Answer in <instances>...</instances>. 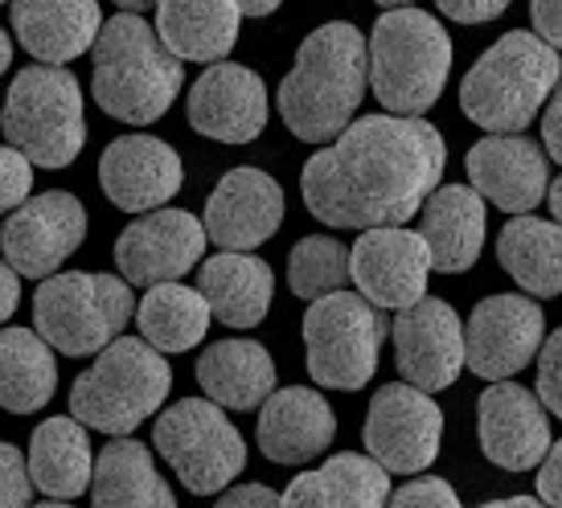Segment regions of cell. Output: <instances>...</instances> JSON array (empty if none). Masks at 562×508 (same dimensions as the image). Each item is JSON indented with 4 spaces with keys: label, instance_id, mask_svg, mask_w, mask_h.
I'll use <instances>...</instances> for the list:
<instances>
[{
    "label": "cell",
    "instance_id": "obj_15",
    "mask_svg": "<svg viewBox=\"0 0 562 508\" xmlns=\"http://www.w3.org/2000/svg\"><path fill=\"white\" fill-rule=\"evenodd\" d=\"M87 238V210L75 193H37L21 210L4 217L0 230V250L4 262L16 267L25 279H49L58 275L75 250Z\"/></svg>",
    "mask_w": 562,
    "mask_h": 508
},
{
    "label": "cell",
    "instance_id": "obj_32",
    "mask_svg": "<svg viewBox=\"0 0 562 508\" xmlns=\"http://www.w3.org/2000/svg\"><path fill=\"white\" fill-rule=\"evenodd\" d=\"M37 328H4L0 337V402L9 415H37L58 390V361Z\"/></svg>",
    "mask_w": 562,
    "mask_h": 508
},
{
    "label": "cell",
    "instance_id": "obj_19",
    "mask_svg": "<svg viewBox=\"0 0 562 508\" xmlns=\"http://www.w3.org/2000/svg\"><path fill=\"white\" fill-rule=\"evenodd\" d=\"M186 115L193 132L218 144H250L263 136L271 103H267V82L250 66L214 63L205 75L189 87Z\"/></svg>",
    "mask_w": 562,
    "mask_h": 508
},
{
    "label": "cell",
    "instance_id": "obj_24",
    "mask_svg": "<svg viewBox=\"0 0 562 508\" xmlns=\"http://www.w3.org/2000/svg\"><path fill=\"white\" fill-rule=\"evenodd\" d=\"M484 197L472 185H439L419 214V234L439 275H464L484 250Z\"/></svg>",
    "mask_w": 562,
    "mask_h": 508
},
{
    "label": "cell",
    "instance_id": "obj_10",
    "mask_svg": "<svg viewBox=\"0 0 562 508\" xmlns=\"http://www.w3.org/2000/svg\"><path fill=\"white\" fill-rule=\"evenodd\" d=\"M386 316L361 292H337L304 312L308 377L325 390H361L378 373Z\"/></svg>",
    "mask_w": 562,
    "mask_h": 508
},
{
    "label": "cell",
    "instance_id": "obj_36",
    "mask_svg": "<svg viewBox=\"0 0 562 508\" xmlns=\"http://www.w3.org/2000/svg\"><path fill=\"white\" fill-rule=\"evenodd\" d=\"M386 508H464V505H460V496H456V488L448 479L415 476L411 484H403V488L391 496Z\"/></svg>",
    "mask_w": 562,
    "mask_h": 508
},
{
    "label": "cell",
    "instance_id": "obj_30",
    "mask_svg": "<svg viewBox=\"0 0 562 508\" xmlns=\"http://www.w3.org/2000/svg\"><path fill=\"white\" fill-rule=\"evenodd\" d=\"M91 508H177V496L153 463V451L120 434L99 451L91 484Z\"/></svg>",
    "mask_w": 562,
    "mask_h": 508
},
{
    "label": "cell",
    "instance_id": "obj_14",
    "mask_svg": "<svg viewBox=\"0 0 562 508\" xmlns=\"http://www.w3.org/2000/svg\"><path fill=\"white\" fill-rule=\"evenodd\" d=\"M464 337H469V370L481 382H509L542 353L547 316L530 295H488L472 308Z\"/></svg>",
    "mask_w": 562,
    "mask_h": 508
},
{
    "label": "cell",
    "instance_id": "obj_1",
    "mask_svg": "<svg viewBox=\"0 0 562 508\" xmlns=\"http://www.w3.org/2000/svg\"><path fill=\"white\" fill-rule=\"evenodd\" d=\"M448 148L423 115H361L316 148L300 172V193L333 230H382L419 214L443 181Z\"/></svg>",
    "mask_w": 562,
    "mask_h": 508
},
{
    "label": "cell",
    "instance_id": "obj_11",
    "mask_svg": "<svg viewBox=\"0 0 562 508\" xmlns=\"http://www.w3.org/2000/svg\"><path fill=\"white\" fill-rule=\"evenodd\" d=\"M443 443V410L419 385H382L366 410V451L391 476H423Z\"/></svg>",
    "mask_w": 562,
    "mask_h": 508
},
{
    "label": "cell",
    "instance_id": "obj_46",
    "mask_svg": "<svg viewBox=\"0 0 562 508\" xmlns=\"http://www.w3.org/2000/svg\"><path fill=\"white\" fill-rule=\"evenodd\" d=\"M481 508H550L542 496H505V500H488Z\"/></svg>",
    "mask_w": 562,
    "mask_h": 508
},
{
    "label": "cell",
    "instance_id": "obj_26",
    "mask_svg": "<svg viewBox=\"0 0 562 508\" xmlns=\"http://www.w3.org/2000/svg\"><path fill=\"white\" fill-rule=\"evenodd\" d=\"M198 292L210 300L214 320L231 324V328H255L271 312L276 271L247 250H222V255L202 262Z\"/></svg>",
    "mask_w": 562,
    "mask_h": 508
},
{
    "label": "cell",
    "instance_id": "obj_31",
    "mask_svg": "<svg viewBox=\"0 0 562 508\" xmlns=\"http://www.w3.org/2000/svg\"><path fill=\"white\" fill-rule=\"evenodd\" d=\"M497 259L505 275L533 300L562 295V226L550 217L517 214L497 234Z\"/></svg>",
    "mask_w": 562,
    "mask_h": 508
},
{
    "label": "cell",
    "instance_id": "obj_38",
    "mask_svg": "<svg viewBox=\"0 0 562 508\" xmlns=\"http://www.w3.org/2000/svg\"><path fill=\"white\" fill-rule=\"evenodd\" d=\"M0 460H4V500H0V508H30V496L37 488L30 472V455H21L13 443H4Z\"/></svg>",
    "mask_w": 562,
    "mask_h": 508
},
{
    "label": "cell",
    "instance_id": "obj_18",
    "mask_svg": "<svg viewBox=\"0 0 562 508\" xmlns=\"http://www.w3.org/2000/svg\"><path fill=\"white\" fill-rule=\"evenodd\" d=\"M181 181H186V165L177 148L144 132L111 139L99 156V185L111 205L124 214L165 210L181 193Z\"/></svg>",
    "mask_w": 562,
    "mask_h": 508
},
{
    "label": "cell",
    "instance_id": "obj_22",
    "mask_svg": "<svg viewBox=\"0 0 562 508\" xmlns=\"http://www.w3.org/2000/svg\"><path fill=\"white\" fill-rule=\"evenodd\" d=\"M337 434V415L333 406L321 398V390L308 385H283L271 398L259 406V451L271 463L283 467H300V463L316 460L321 451H328Z\"/></svg>",
    "mask_w": 562,
    "mask_h": 508
},
{
    "label": "cell",
    "instance_id": "obj_37",
    "mask_svg": "<svg viewBox=\"0 0 562 508\" xmlns=\"http://www.w3.org/2000/svg\"><path fill=\"white\" fill-rule=\"evenodd\" d=\"M538 398L550 415L562 418V328L550 332V340L538 353Z\"/></svg>",
    "mask_w": 562,
    "mask_h": 508
},
{
    "label": "cell",
    "instance_id": "obj_20",
    "mask_svg": "<svg viewBox=\"0 0 562 508\" xmlns=\"http://www.w3.org/2000/svg\"><path fill=\"white\" fill-rule=\"evenodd\" d=\"M472 189L505 214H530L550 193V156L526 136H484L464 156Z\"/></svg>",
    "mask_w": 562,
    "mask_h": 508
},
{
    "label": "cell",
    "instance_id": "obj_49",
    "mask_svg": "<svg viewBox=\"0 0 562 508\" xmlns=\"http://www.w3.org/2000/svg\"><path fill=\"white\" fill-rule=\"evenodd\" d=\"M0 66H4V70L13 66V42H9V37H4V46H0Z\"/></svg>",
    "mask_w": 562,
    "mask_h": 508
},
{
    "label": "cell",
    "instance_id": "obj_8",
    "mask_svg": "<svg viewBox=\"0 0 562 508\" xmlns=\"http://www.w3.org/2000/svg\"><path fill=\"white\" fill-rule=\"evenodd\" d=\"M4 139L30 156L37 169H66L87 144L82 87L66 66H25L9 82Z\"/></svg>",
    "mask_w": 562,
    "mask_h": 508
},
{
    "label": "cell",
    "instance_id": "obj_40",
    "mask_svg": "<svg viewBox=\"0 0 562 508\" xmlns=\"http://www.w3.org/2000/svg\"><path fill=\"white\" fill-rule=\"evenodd\" d=\"M214 508H283V496L271 493L267 484H238V488H226Z\"/></svg>",
    "mask_w": 562,
    "mask_h": 508
},
{
    "label": "cell",
    "instance_id": "obj_2",
    "mask_svg": "<svg viewBox=\"0 0 562 508\" xmlns=\"http://www.w3.org/2000/svg\"><path fill=\"white\" fill-rule=\"evenodd\" d=\"M370 91V37L349 21H328L296 49L280 82V115L304 144H333L353 124Z\"/></svg>",
    "mask_w": 562,
    "mask_h": 508
},
{
    "label": "cell",
    "instance_id": "obj_50",
    "mask_svg": "<svg viewBox=\"0 0 562 508\" xmlns=\"http://www.w3.org/2000/svg\"><path fill=\"white\" fill-rule=\"evenodd\" d=\"M382 9H406V4H415V0H374Z\"/></svg>",
    "mask_w": 562,
    "mask_h": 508
},
{
    "label": "cell",
    "instance_id": "obj_16",
    "mask_svg": "<svg viewBox=\"0 0 562 508\" xmlns=\"http://www.w3.org/2000/svg\"><path fill=\"white\" fill-rule=\"evenodd\" d=\"M349 271H353V287L370 304H378L382 312H403L427 295V279L436 267L419 230L382 226V230H366L353 242Z\"/></svg>",
    "mask_w": 562,
    "mask_h": 508
},
{
    "label": "cell",
    "instance_id": "obj_17",
    "mask_svg": "<svg viewBox=\"0 0 562 508\" xmlns=\"http://www.w3.org/2000/svg\"><path fill=\"white\" fill-rule=\"evenodd\" d=\"M476 439L501 472H530L550 455V410L514 382H493L476 402Z\"/></svg>",
    "mask_w": 562,
    "mask_h": 508
},
{
    "label": "cell",
    "instance_id": "obj_44",
    "mask_svg": "<svg viewBox=\"0 0 562 508\" xmlns=\"http://www.w3.org/2000/svg\"><path fill=\"white\" fill-rule=\"evenodd\" d=\"M21 271H16V267H9V262H4V279H0V287H4V304H0V316H4V320H9V316H13L16 312V300H21Z\"/></svg>",
    "mask_w": 562,
    "mask_h": 508
},
{
    "label": "cell",
    "instance_id": "obj_48",
    "mask_svg": "<svg viewBox=\"0 0 562 508\" xmlns=\"http://www.w3.org/2000/svg\"><path fill=\"white\" fill-rule=\"evenodd\" d=\"M160 0H115L120 13H144V9H157Z\"/></svg>",
    "mask_w": 562,
    "mask_h": 508
},
{
    "label": "cell",
    "instance_id": "obj_28",
    "mask_svg": "<svg viewBox=\"0 0 562 508\" xmlns=\"http://www.w3.org/2000/svg\"><path fill=\"white\" fill-rule=\"evenodd\" d=\"M198 385L222 410H255L276 394V361L259 340H218L198 357Z\"/></svg>",
    "mask_w": 562,
    "mask_h": 508
},
{
    "label": "cell",
    "instance_id": "obj_29",
    "mask_svg": "<svg viewBox=\"0 0 562 508\" xmlns=\"http://www.w3.org/2000/svg\"><path fill=\"white\" fill-rule=\"evenodd\" d=\"M91 427L79 418H46L30 439V472L33 484L49 496V500H75L94 484L91 455Z\"/></svg>",
    "mask_w": 562,
    "mask_h": 508
},
{
    "label": "cell",
    "instance_id": "obj_33",
    "mask_svg": "<svg viewBox=\"0 0 562 508\" xmlns=\"http://www.w3.org/2000/svg\"><path fill=\"white\" fill-rule=\"evenodd\" d=\"M210 300H205L198 287H186V283H157L148 287V295L136 308V328L140 337L160 349V353H189L198 349L210 332Z\"/></svg>",
    "mask_w": 562,
    "mask_h": 508
},
{
    "label": "cell",
    "instance_id": "obj_34",
    "mask_svg": "<svg viewBox=\"0 0 562 508\" xmlns=\"http://www.w3.org/2000/svg\"><path fill=\"white\" fill-rule=\"evenodd\" d=\"M349 259H353V250L345 247V242L328 238V234H308V238H300L296 247H292L288 287H292V295L308 300V304L345 292V283L353 279Z\"/></svg>",
    "mask_w": 562,
    "mask_h": 508
},
{
    "label": "cell",
    "instance_id": "obj_42",
    "mask_svg": "<svg viewBox=\"0 0 562 508\" xmlns=\"http://www.w3.org/2000/svg\"><path fill=\"white\" fill-rule=\"evenodd\" d=\"M538 496L547 500L550 508H562V439L550 447V455L538 467Z\"/></svg>",
    "mask_w": 562,
    "mask_h": 508
},
{
    "label": "cell",
    "instance_id": "obj_39",
    "mask_svg": "<svg viewBox=\"0 0 562 508\" xmlns=\"http://www.w3.org/2000/svg\"><path fill=\"white\" fill-rule=\"evenodd\" d=\"M514 0H436V9L456 25H484V21H497Z\"/></svg>",
    "mask_w": 562,
    "mask_h": 508
},
{
    "label": "cell",
    "instance_id": "obj_9",
    "mask_svg": "<svg viewBox=\"0 0 562 508\" xmlns=\"http://www.w3.org/2000/svg\"><path fill=\"white\" fill-rule=\"evenodd\" d=\"M157 455L193 496H222L247 467V443L218 402L181 398L157 415Z\"/></svg>",
    "mask_w": 562,
    "mask_h": 508
},
{
    "label": "cell",
    "instance_id": "obj_52",
    "mask_svg": "<svg viewBox=\"0 0 562 508\" xmlns=\"http://www.w3.org/2000/svg\"><path fill=\"white\" fill-rule=\"evenodd\" d=\"M9 4H13V0H9Z\"/></svg>",
    "mask_w": 562,
    "mask_h": 508
},
{
    "label": "cell",
    "instance_id": "obj_23",
    "mask_svg": "<svg viewBox=\"0 0 562 508\" xmlns=\"http://www.w3.org/2000/svg\"><path fill=\"white\" fill-rule=\"evenodd\" d=\"M9 25L30 58L46 66H70L94 49L108 21L99 13V0H13Z\"/></svg>",
    "mask_w": 562,
    "mask_h": 508
},
{
    "label": "cell",
    "instance_id": "obj_47",
    "mask_svg": "<svg viewBox=\"0 0 562 508\" xmlns=\"http://www.w3.org/2000/svg\"><path fill=\"white\" fill-rule=\"evenodd\" d=\"M547 197H550V214H554V222L562 226V177H559V181H550Z\"/></svg>",
    "mask_w": 562,
    "mask_h": 508
},
{
    "label": "cell",
    "instance_id": "obj_5",
    "mask_svg": "<svg viewBox=\"0 0 562 508\" xmlns=\"http://www.w3.org/2000/svg\"><path fill=\"white\" fill-rule=\"evenodd\" d=\"M452 33L415 4L382 9L370 33V91L391 115H423L452 75Z\"/></svg>",
    "mask_w": 562,
    "mask_h": 508
},
{
    "label": "cell",
    "instance_id": "obj_35",
    "mask_svg": "<svg viewBox=\"0 0 562 508\" xmlns=\"http://www.w3.org/2000/svg\"><path fill=\"white\" fill-rule=\"evenodd\" d=\"M33 197V160L21 148H4L0 153V201H4V210L13 214L21 210L25 201Z\"/></svg>",
    "mask_w": 562,
    "mask_h": 508
},
{
    "label": "cell",
    "instance_id": "obj_3",
    "mask_svg": "<svg viewBox=\"0 0 562 508\" xmlns=\"http://www.w3.org/2000/svg\"><path fill=\"white\" fill-rule=\"evenodd\" d=\"M91 94L120 124H157L186 87V63L172 58L157 25L140 13H115L91 49Z\"/></svg>",
    "mask_w": 562,
    "mask_h": 508
},
{
    "label": "cell",
    "instance_id": "obj_13",
    "mask_svg": "<svg viewBox=\"0 0 562 508\" xmlns=\"http://www.w3.org/2000/svg\"><path fill=\"white\" fill-rule=\"evenodd\" d=\"M205 222L189 210H153L127 222L115 238V267L132 287L181 283L205 255Z\"/></svg>",
    "mask_w": 562,
    "mask_h": 508
},
{
    "label": "cell",
    "instance_id": "obj_4",
    "mask_svg": "<svg viewBox=\"0 0 562 508\" xmlns=\"http://www.w3.org/2000/svg\"><path fill=\"white\" fill-rule=\"evenodd\" d=\"M562 78L559 49L538 33L514 30L497 37L460 82V108L488 136H521L550 103Z\"/></svg>",
    "mask_w": 562,
    "mask_h": 508
},
{
    "label": "cell",
    "instance_id": "obj_25",
    "mask_svg": "<svg viewBox=\"0 0 562 508\" xmlns=\"http://www.w3.org/2000/svg\"><path fill=\"white\" fill-rule=\"evenodd\" d=\"M391 505V472L374 455H328L321 467L300 472L283 508H386Z\"/></svg>",
    "mask_w": 562,
    "mask_h": 508
},
{
    "label": "cell",
    "instance_id": "obj_51",
    "mask_svg": "<svg viewBox=\"0 0 562 508\" xmlns=\"http://www.w3.org/2000/svg\"><path fill=\"white\" fill-rule=\"evenodd\" d=\"M33 508H70L66 500H46V505H33Z\"/></svg>",
    "mask_w": 562,
    "mask_h": 508
},
{
    "label": "cell",
    "instance_id": "obj_12",
    "mask_svg": "<svg viewBox=\"0 0 562 508\" xmlns=\"http://www.w3.org/2000/svg\"><path fill=\"white\" fill-rule=\"evenodd\" d=\"M394 361L406 385H419L423 394H439L456 385V377L469 365V337L464 320L456 316L448 300L423 295L419 304H411L394 316Z\"/></svg>",
    "mask_w": 562,
    "mask_h": 508
},
{
    "label": "cell",
    "instance_id": "obj_6",
    "mask_svg": "<svg viewBox=\"0 0 562 508\" xmlns=\"http://www.w3.org/2000/svg\"><path fill=\"white\" fill-rule=\"evenodd\" d=\"M172 370L144 337H120L70 385V415L103 434H132L165 406Z\"/></svg>",
    "mask_w": 562,
    "mask_h": 508
},
{
    "label": "cell",
    "instance_id": "obj_7",
    "mask_svg": "<svg viewBox=\"0 0 562 508\" xmlns=\"http://www.w3.org/2000/svg\"><path fill=\"white\" fill-rule=\"evenodd\" d=\"M132 283L103 271H63L33 295V328L63 357H99L136 316Z\"/></svg>",
    "mask_w": 562,
    "mask_h": 508
},
{
    "label": "cell",
    "instance_id": "obj_21",
    "mask_svg": "<svg viewBox=\"0 0 562 508\" xmlns=\"http://www.w3.org/2000/svg\"><path fill=\"white\" fill-rule=\"evenodd\" d=\"M205 234L218 250H255L283 222V189L263 169H231L205 201Z\"/></svg>",
    "mask_w": 562,
    "mask_h": 508
},
{
    "label": "cell",
    "instance_id": "obj_45",
    "mask_svg": "<svg viewBox=\"0 0 562 508\" xmlns=\"http://www.w3.org/2000/svg\"><path fill=\"white\" fill-rule=\"evenodd\" d=\"M235 4H238V13L243 16H271L283 0H235Z\"/></svg>",
    "mask_w": 562,
    "mask_h": 508
},
{
    "label": "cell",
    "instance_id": "obj_41",
    "mask_svg": "<svg viewBox=\"0 0 562 508\" xmlns=\"http://www.w3.org/2000/svg\"><path fill=\"white\" fill-rule=\"evenodd\" d=\"M530 21L547 46L562 49V0H530Z\"/></svg>",
    "mask_w": 562,
    "mask_h": 508
},
{
    "label": "cell",
    "instance_id": "obj_27",
    "mask_svg": "<svg viewBox=\"0 0 562 508\" xmlns=\"http://www.w3.org/2000/svg\"><path fill=\"white\" fill-rule=\"evenodd\" d=\"M238 13L235 0H160L157 4V33L181 63H226V54L238 42Z\"/></svg>",
    "mask_w": 562,
    "mask_h": 508
},
{
    "label": "cell",
    "instance_id": "obj_43",
    "mask_svg": "<svg viewBox=\"0 0 562 508\" xmlns=\"http://www.w3.org/2000/svg\"><path fill=\"white\" fill-rule=\"evenodd\" d=\"M542 144H547V156L554 165H562V78L554 94H550L547 111H542Z\"/></svg>",
    "mask_w": 562,
    "mask_h": 508
}]
</instances>
